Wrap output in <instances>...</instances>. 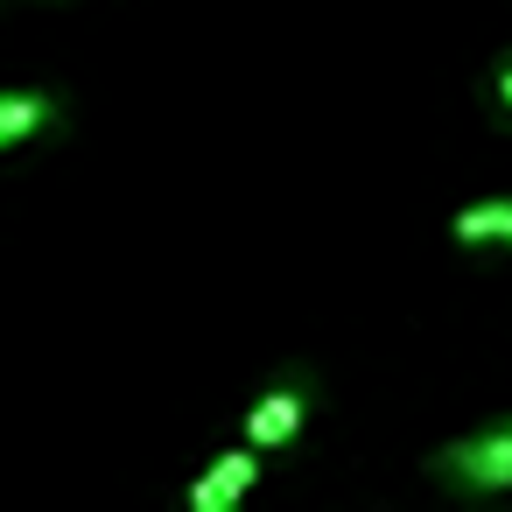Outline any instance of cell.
<instances>
[{
  "mask_svg": "<svg viewBox=\"0 0 512 512\" xmlns=\"http://www.w3.org/2000/svg\"><path fill=\"white\" fill-rule=\"evenodd\" d=\"M449 239H456V246H512V197L463 204V211L449 218Z\"/></svg>",
  "mask_w": 512,
  "mask_h": 512,
  "instance_id": "cell-5",
  "label": "cell"
},
{
  "mask_svg": "<svg viewBox=\"0 0 512 512\" xmlns=\"http://www.w3.org/2000/svg\"><path fill=\"white\" fill-rule=\"evenodd\" d=\"M316 379L309 372H281V379H267L260 386V400L246 407V442L253 449H267V456H281V449H295L302 442V428H309V414H316Z\"/></svg>",
  "mask_w": 512,
  "mask_h": 512,
  "instance_id": "cell-2",
  "label": "cell"
},
{
  "mask_svg": "<svg viewBox=\"0 0 512 512\" xmlns=\"http://www.w3.org/2000/svg\"><path fill=\"white\" fill-rule=\"evenodd\" d=\"M484 99H491V106H498V120L512 127V57H505V64L491 71V85H484Z\"/></svg>",
  "mask_w": 512,
  "mask_h": 512,
  "instance_id": "cell-6",
  "label": "cell"
},
{
  "mask_svg": "<svg viewBox=\"0 0 512 512\" xmlns=\"http://www.w3.org/2000/svg\"><path fill=\"white\" fill-rule=\"evenodd\" d=\"M428 477L449 484V491H477V498L512 491V421H491V428H477L463 442H442L428 456Z\"/></svg>",
  "mask_w": 512,
  "mask_h": 512,
  "instance_id": "cell-1",
  "label": "cell"
},
{
  "mask_svg": "<svg viewBox=\"0 0 512 512\" xmlns=\"http://www.w3.org/2000/svg\"><path fill=\"white\" fill-rule=\"evenodd\" d=\"M260 470H267V449H253V442H239V449H218L197 477H190V512H232L253 484H260Z\"/></svg>",
  "mask_w": 512,
  "mask_h": 512,
  "instance_id": "cell-3",
  "label": "cell"
},
{
  "mask_svg": "<svg viewBox=\"0 0 512 512\" xmlns=\"http://www.w3.org/2000/svg\"><path fill=\"white\" fill-rule=\"evenodd\" d=\"M50 127H64V99L57 92H0V148L36 141Z\"/></svg>",
  "mask_w": 512,
  "mask_h": 512,
  "instance_id": "cell-4",
  "label": "cell"
}]
</instances>
